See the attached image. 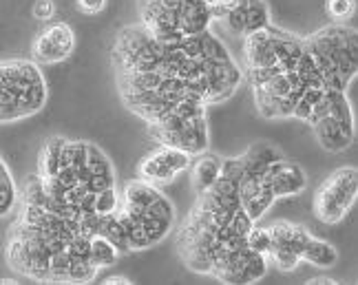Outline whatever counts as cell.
Returning a JSON list of instances; mask_svg holds the SVG:
<instances>
[{
	"mask_svg": "<svg viewBox=\"0 0 358 285\" xmlns=\"http://www.w3.org/2000/svg\"><path fill=\"white\" fill-rule=\"evenodd\" d=\"M13 283H18L16 279H0V285H13Z\"/></svg>",
	"mask_w": 358,
	"mask_h": 285,
	"instance_id": "cell-24",
	"label": "cell"
},
{
	"mask_svg": "<svg viewBox=\"0 0 358 285\" xmlns=\"http://www.w3.org/2000/svg\"><path fill=\"white\" fill-rule=\"evenodd\" d=\"M47 100V78L38 62L24 58L0 60V124H13L40 113Z\"/></svg>",
	"mask_w": 358,
	"mask_h": 285,
	"instance_id": "cell-1",
	"label": "cell"
},
{
	"mask_svg": "<svg viewBox=\"0 0 358 285\" xmlns=\"http://www.w3.org/2000/svg\"><path fill=\"white\" fill-rule=\"evenodd\" d=\"M104 285H129L131 283V279H127V277H106L104 281H102Z\"/></svg>",
	"mask_w": 358,
	"mask_h": 285,
	"instance_id": "cell-22",
	"label": "cell"
},
{
	"mask_svg": "<svg viewBox=\"0 0 358 285\" xmlns=\"http://www.w3.org/2000/svg\"><path fill=\"white\" fill-rule=\"evenodd\" d=\"M312 233L306 226L290 224V221H277L270 226L272 246L268 252V259L277 265L281 272H292L301 263V248Z\"/></svg>",
	"mask_w": 358,
	"mask_h": 285,
	"instance_id": "cell-4",
	"label": "cell"
},
{
	"mask_svg": "<svg viewBox=\"0 0 358 285\" xmlns=\"http://www.w3.org/2000/svg\"><path fill=\"white\" fill-rule=\"evenodd\" d=\"M268 24H272V18H270V9L266 5V0H245V31L243 34L266 29Z\"/></svg>",
	"mask_w": 358,
	"mask_h": 285,
	"instance_id": "cell-15",
	"label": "cell"
},
{
	"mask_svg": "<svg viewBox=\"0 0 358 285\" xmlns=\"http://www.w3.org/2000/svg\"><path fill=\"white\" fill-rule=\"evenodd\" d=\"M266 182L272 190L274 199L283 197H296L308 188V175L299 164H292L285 157L274 161L266 170Z\"/></svg>",
	"mask_w": 358,
	"mask_h": 285,
	"instance_id": "cell-8",
	"label": "cell"
},
{
	"mask_svg": "<svg viewBox=\"0 0 358 285\" xmlns=\"http://www.w3.org/2000/svg\"><path fill=\"white\" fill-rule=\"evenodd\" d=\"M245 246H248V250H252V252H257V254L268 256L270 246H272L270 228H261V226L252 224L250 230L245 233Z\"/></svg>",
	"mask_w": 358,
	"mask_h": 285,
	"instance_id": "cell-16",
	"label": "cell"
},
{
	"mask_svg": "<svg viewBox=\"0 0 358 285\" xmlns=\"http://www.w3.org/2000/svg\"><path fill=\"white\" fill-rule=\"evenodd\" d=\"M312 131L316 135L319 144L329 153H341L354 142L356 138V129L343 124L341 119H336L332 113H327L323 117H319L316 122H312Z\"/></svg>",
	"mask_w": 358,
	"mask_h": 285,
	"instance_id": "cell-9",
	"label": "cell"
},
{
	"mask_svg": "<svg viewBox=\"0 0 358 285\" xmlns=\"http://www.w3.org/2000/svg\"><path fill=\"white\" fill-rule=\"evenodd\" d=\"M222 164L224 159H219L217 155L203 151L199 155H195L190 159V182H192V188H195V193H206L208 188L215 186V182L219 180V175H222Z\"/></svg>",
	"mask_w": 358,
	"mask_h": 285,
	"instance_id": "cell-11",
	"label": "cell"
},
{
	"mask_svg": "<svg viewBox=\"0 0 358 285\" xmlns=\"http://www.w3.org/2000/svg\"><path fill=\"white\" fill-rule=\"evenodd\" d=\"M325 11L334 22H348L356 11V0H325Z\"/></svg>",
	"mask_w": 358,
	"mask_h": 285,
	"instance_id": "cell-18",
	"label": "cell"
},
{
	"mask_svg": "<svg viewBox=\"0 0 358 285\" xmlns=\"http://www.w3.org/2000/svg\"><path fill=\"white\" fill-rule=\"evenodd\" d=\"M20 203V188L11 175L7 161L0 157V219H5L11 212L18 210Z\"/></svg>",
	"mask_w": 358,
	"mask_h": 285,
	"instance_id": "cell-13",
	"label": "cell"
},
{
	"mask_svg": "<svg viewBox=\"0 0 358 285\" xmlns=\"http://www.w3.org/2000/svg\"><path fill=\"white\" fill-rule=\"evenodd\" d=\"M89 259H91V263L95 268L102 270V268L113 265L120 259V252L104 235H91V239H89Z\"/></svg>",
	"mask_w": 358,
	"mask_h": 285,
	"instance_id": "cell-14",
	"label": "cell"
},
{
	"mask_svg": "<svg viewBox=\"0 0 358 285\" xmlns=\"http://www.w3.org/2000/svg\"><path fill=\"white\" fill-rule=\"evenodd\" d=\"M31 13L36 20L49 22V20H53V16H56V3H53V0H36Z\"/></svg>",
	"mask_w": 358,
	"mask_h": 285,
	"instance_id": "cell-19",
	"label": "cell"
},
{
	"mask_svg": "<svg viewBox=\"0 0 358 285\" xmlns=\"http://www.w3.org/2000/svg\"><path fill=\"white\" fill-rule=\"evenodd\" d=\"M76 51V31L69 22L49 20L45 29H40L31 45V60L38 64H58L71 58Z\"/></svg>",
	"mask_w": 358,
	"mask_h": 285,
	"instance_id": "cell-6",
	"label": "cell"
},
{
	"mask_svg": "<svg viewBox=\"0 0 358 285\" xmlns=\"http://www.w3.org/2000/svg\"><path fill=\"white\" fill-rule=\"evenodd\" d=\"M358 195V173L354 166L334 170L314 195V217L321 224H338L348 217Z\"/></svg>",
	"mask_w": 358,
	"mask_h": 285,
	"instance_id": "cell-3",
	"label": "cell"
},
{
	"mask_svg": "<svg viewBox=\"0 0 358 285\" xmlns=\"http://www.w3.org/2000/svg\"><path fill=\"white\" fill-rule=\"evenodd\" d=\"M301 261L312 263L316 268H332L338 261V252L334 246H329L327 241L310 235L301 248Z\"/></svg>",
	"mask_w": 358,
	"mask_h": 285,
	"instance_id": "cell-12",
	"label": "cell"
},
{
	"mask_svg": "<svg viewBox=\"0 0 358 285\" xmlns=\"http://www.w3.org/2000/svg\"><path fill=\"white\" fill-rule=\"evenodd\" d=\"M117 206H120V193L115 186L104 188L100 193L93 195V212L95 214H111L117 210Z\"/></svg>",
	"mask_w": 358,
	"mask_h": 285,
	"instance_id": "cell-17",
	"label": "cell"
},
{
	"mask_svg": "<svg viewBox=\"0 0 358 285\" xmlns=\"http://www.w3.org/2000/svg\"><path fill=\"white\" fill-rule=\"evenodd\" d=\"M108 0H78V9L82 13H89V16H95L106 7Z\"/></svg>",
	"mask_w": 358,
	"mask_h": 285,
	"instance_id": "cell-20",
	"label": "cell"
},
{
	"mask_svg": "<svg viewBox=\"0 0 358 285\" xmlns=\"http://www.w3.org/2000/svg\"><path fill=\"white\" fill-rule=\"evenodd\" d=\"M87 168H89V180L93 193H100L104 188L115 186V168L113 161L102 151L100 146L87 142Z\"/></svg>",
	"mask_w": 358,
	"mask_h": 285,
	"instance_id": "cell-10",
	"label": "cell"
},
{
	"mask_svg": "<svg viewBox=\"0 0 358 285\" xmlns=\"http://www.w3.org/2000/svg\"><path fill=\"white\" fill-rule=\"evenodd\" d=\"M306 49L321 69L325 87L345 91L348 85L356 78L358 56H356V31L352 27L334 22L323 27L321 31L303 38Z\"/></svg>",
	"mask_w": 358,
	"mask_h": 285,
	"instance_id": "cell-2",
	"label": "cell"
},
{
	"mask_svg": "<svg viewBox=\"0 0 358 285\" xmlns=\"http://www.w3.org/2000/svg\"><path fill=\"white\" fill-rule=\"evenodd\" d=\"M186 3L188 0H140L142 27L162 43L184 38L179 34V11Z\"/></svg>",
	"mask_w": 358,
	"mask_h": 285,
	"instance_id": "cell-7",
	"label": "cell"
},
{
	"mask_svg": "<svg viewBox=\"0 0 358 285\" xmlns=\"http://www.w3.org/2000/svg\"><path fill=\"white\" fill-rule=\"evenodd\" d=\"M308 283H310V285H336L338 281H332V279H323V277H319V279H310Z\"/></svg>",
	"mask_w": 358,
	"mask_h": 285,
	"instance_id": "cell-23",
	"label": "cell"
},
{
	"mask_svg": "<svg viewBox=\"0 0 358 285\" xmlns=\"http://www.w3.org/2000/svg\"><path fill=\"white\" fill-rule=\"evenodd\" d=\"M241 3H245V0H219V5L213 9V20H222L230 9L239 7Z\"/></svg>",
	"mask_w": 358,
	"mask_h": 285,
	"instance_id": "cell-21",
	"label": "cell"
},
{
	"mask_svg": "<svg viewBox=\"0 0 358 285\" xmlns=\"http://www.w3.org/2000/svg\"><path fill=\"white\" fill-rule=\"evenodd\" d=\"M190 155L179 151V148L159 144L153 153H148L140 166H137V177L153 184V186H164L177 180V175H182L190 166Z\"/></svg>",
	"mask_w": 358,
	"mask_h": 285,
	"instance_id": "cell-5",
	"label": "cell"
}]
</instances>
